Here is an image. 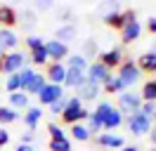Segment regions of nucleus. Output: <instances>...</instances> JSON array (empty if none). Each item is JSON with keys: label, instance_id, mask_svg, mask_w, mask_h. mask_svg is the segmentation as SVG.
Segmentation results:
<instances>
[{"label": "nucleus", "instance_id": "1", "mask_svg": "<svg viewBox=\"0 0 156 151\" xmlns=\"http://www.w3.org/2000/svg\"><path fill=\"white\" fill-rule=\"evenodd\" d=\"M116 78L123 83L126 90L135 87V85L140 83V78H142V73H140V68H137V64H135V59H123V64L116 68Z\"/></svg>", "mask_w": 156, "mask_h": 151}, {"label": "nucleus", "instance_id": "2", "mask_svg": "<svg viewBox=\"0 0 156 151\" xmlns=\"http://www.w3.org/2000/svg\"><path fill=\"white\" fill-rule=\"evenodd\" d=\"M123 123L128 125V132H130V135H135V137L149 135V132H151V128H154V123L149 121L142 111H135V113H130V116H126V118H123Z\"/></svg>", "mask_w": 156, "mask_h": 151}, {"label": "nucleus", "instance_id": "3", "mask_svg": "<svg viewBox=\"0 0 156 151\" xmlns=\"http://www.w3.org/2000/svg\"><path fill=\"white\" fill-rule=\"evenodd\" d=\"M140 106H142V97L137 92H133V90H126V92H121L116 97V109L123 113V118L130 116V113H135V111H140Z\"/></svg>", "mask_w": 156, "mask_h": 151}, {"label": "nucleus", "instance_id": "4", "mask_svg": "<svg viewBox=\"0 0 156 151\" xmlns=\"http://www.w3.org/2000/svg\"><path fill=\"white\" fill-rule=\"evenodd\" d=\"M114 78V71H109L104 64H99V61H90L88 68H85V80L92 85H102L107 83V80H111Z\"/></svg>", "mask_w": 156, "mask_h": 151}, {"label": "nucleus", "instance_id": "5", "mask_svg": "<svg viewBox=\"0 0 156 151\" xmlns=\"http://www.w3.org/2000/svg\"><path fill=\"white\" fill-rule=\"evenodd\" d=\"M26 64H29V57L14 50V52H10V54L2 57V73H7V76L19 73V71H21Z\"/></svg>", "mask_w": 156, "mask_h": 151}, {"label": "nucleus", "instance_id": "6", "mask_svg": "<svg viewBox=\"0 0 156 151\" xmlns=\"http://www.w3.org/2000/svg\"><path fill=\"white\" fill-rule=\"evenodd\" d=\"M45 52H48L50 64H64V59L69 57V45L50 38V40H45Z\"/></svg>", "mask_w": 156, "mask_h": 151}, {"label": "nucleus", "instance_id": "7", "mask_svg": "<svg viewBox=\"0 0 156 151\" xmlns=\"http://www.w3.org/2000/svg\"><path fill=\"white\" fill-rule=\"evenodd\" d=\"M36 97H38L40 106H50L52 102H57L59 97H66V92H64V87H62V85H52V83H48L38 94H36Z\"/></svg>", "mask_w": 156, "mask_h": 151}, {"label": "nucleus", "instance_id": "8", "mask_svg": "<svg viewBox=\"0 0 156 151\" xmlns=\"http://www.w3.org/2000/svg\"><path fill=\"white\" fill-rule=\"evenodd\" d=\"M123 59H126V54H123V47H111V50H107V52H102L99 54V64H104L109 68V71H114V68H118V66L123 64Z\"/></svg>", "mask_w": 156, "mask_h": 151}, {"label": "nucleus", "instance_id": "9", "mask_svg": "<svg viewBox=\"0 0 156 151\" xmlns=\"http://www.w3.org/2000/svg\"><path fill=\"white\" fill-rule=\"evenodd\" d=\"M140 36H142V24H140V19L123 24V28H121V43H123V45H133Z\"/></svg>", "mask_w": 156, "mask_h": 151}, {"label": "nucleus", "instance_id": "10", "mask_svg": "<svg viewBox=\"0 0 156 151\" xmlns=\"http://www.w3.org/2000/svg\"><path fill=\"white\" fill-rule=\"evenodd\" d=\"M59 118H62V123H66L69 128H71V125H76V123L88 121V118H90V111L85 109V106H83V109H69V106H66V109L62 111Z\"/></svg>", "mask_w": 156, "mask_h": 151}, {"label": "nucleus", "instance_id": "11", "mask_svg": "<svg viewBox=\"0 0 156 151\" xmlns=\"http://www.w3.org/2000/svg\"><path fill=\"white\" fill-rule=\"evenodd\" d=\"M97 144L102 146V149H123L126 146V142H123V137L121 135H116V132H102V135H97Z\"/></svg>", "mask_w": 156, "mask_h": 151}, {"label": "nucleus", "instance_id": "12", "mask_svg": "<svg viewBox=\"0 0 156 151\" xmlns=\"http://www.w3.org/2000/svg\"><path fill=\"white\" fill-rule=\"evenodd\" d=\"M85 83V71H78V68H66V76H64V83L62 87L64 90H78L80 85Z\"/></svg>", "mask_w": 156, "mask_h": 151}, {"label": "nucleus", "instance_id": "13", "mask_svg": "<svg viewBox=\"0 0 156 151\" xmlns=\"http://www.w3.org/2000/svg\"><path fill=\"white\" fill-rule=\"evenodd\" d=\"M43 116H45V113H43V106H29L26 113L21 116V118H24V125H26V130L36 132V128H38V123H40Z\"/></svg>", "mask_w": 156, "mask_h": 151}, {"label": "nucleus", "instance_id": "14", "mask_svg": "<svg viewBox=\"0 0 156 151\" xmlns=\"http://www.w3.org/2000/svg\"><path fill=\"white\" fill-rule=\"evenodd\" d=\"M45 80L52 85H62L64 83V76H66V66L64 64H48L45 66Z\"/></svg>", "mask_w": 156, "mask_h": 151}, {"label": "nucleus", "instance_id": "15", "mask_svg": "<svg viewBox=\"0 0 156 151\" xmlns=\"http://www.w3.org/2000/svg\"><path fill=\"white\" fill-rule=\"evenodd\" d=\"M137 68H140V73H156V52H144V54L137 57Z\"/></svg>", "mask_w": 156, "mask_h": 151}, {"label": "nucleus", "instance_id": "16", "mask_svg": "<svg viewBox=\"0 0 156 151\" xmlns=\"http://www.w3.org/2000/svg\"><path fill=\"white\" fill-rule=\"evenodd\" d=\"M99 92H102V87H99V85H92V83L85 80V83L76 90V97L80 99V102H92V99H97Z\"/></svg>", "mask_w": 156, "mask_h": 151}, {"label": "nucleus", "instance_id": "17", "mask_svg": "<svg viewBox=\"0 0 156 151\" xmlns=\"http://www.w3.org/2000/svg\"><path fill=\"white\" fill-rule=\"evenodd\" d=\"M17 21H19L17 9L12 5H0V24H2V28H12Z\"/></svg>", "mask_w": 156, "mask_h": 151}, {"label": "nucleus", "instance_id": "18", "mask_svg": "<svg viewBox=\"0 0 156 151\" xmlns=\"http://www.w3.org/2000/svg\"><path fill=\"white\" fill-rule=\"evenodd\" d=\"M17 45H19L17 33H14L12 28H0V50L7 52V50H14Z\"/></svg>", "mask_w": 156, "mask_h": 151}, {"label": "nucleus", "instance_id": "19", "mask_svg": "<svg viewBox=\"0 0 156 151\" xmlns=\"http://www.w3.org/2000/svg\"><path fill=\"white\" fill-rule=\"evenodd\" d=\"M78 36V31L73 24H64V26H59L57 28V33H55V40H59V43H64V45H69L71 40H76Z\"/></svg>", "mask_w": 156, "mask_h": 151}, {"label": "nucleus", "instance_id": "20", "mask_svg": "<svg viewBox=\"0 0 156 151\" xmlns=\"http://www.w3.org/2000/svg\"><path fill=\"white\" fill-rule=\"evenodd\" d=\"M10 109H14V111H26L29 109V94L26 92H12L10 94Z\"/></svg>", "mask_w": 156, "mask_h": 151}, {"label": "nucleus", "instance_id": "21", "mask_svg": "<svg viewBox=\"0 0 156 151\" xmlns=\"http://www.w3.org/2000/svg\"><path fill=\"white\" fill-rule=\"evenodd\" d=\"M123 125V113L118 111L116 106H114V111L109 113L107 118H104V132H111V130H118Z\"/></svg>", "mask_w": 156, "mask_h": 151}, {"label": "nucleus", "instance_id": "22", "mask_svg": "<svg viewBox=\"0 0 156 151\" xmlns=\"http://www.w3.org/2000/svg\"><path fill=\"white\" fill-rule=\"evenodd\" d=\"M66 68H78V71H85V68H88V57L85 54H69L66 57Z\"/></svg>", "mask_w": 156, "mask_h": 151}, {"label": "nucleus", "instance_id": "23", "mask_svg": "<svg viewBox=\"0 0 156 151\" xmlns=\"http://www.w3.org/2000/svg\"><path fill=\"white\" fill-rule=\"evenodd\" d=\"M45 85H48V80H45V73H38V71H36V76H33V78H31V83H29V87H26V90H24V92H26V94H38L40 90H43V87H45Z\"/></svg>", "mask_w": 156, "mask_h": 151}, {"label": "nucleus", "instance_id": "24", "mask_svg": "<svg viewBox=\"0 0 156 151\" xmlns=\"http://www.w3.org/2000/svg\"><path fill=\"white\" fill-rule=\"evenodd\" d=\"M111 111H114V104L111 102H99L97 106H95V111H90V116L97 118V121H102V125H104V118H107Z\"/></svg>", "mask_w": 156, "mask_h": 151}, {"label": "nucleus", "instance_id": "25", "mask_svg": "<svg viewBox=\"0 0 156 151\" xmlns=\"http://www.w3.org/2000/svg\"><path fill=\"white\" fill-rule=\"evenodd\" d=\"M29 61L33 66H48L50 59H48V52H45V45L38 47V50H33V52H29Z\"/></svg>", "mask_w": 156, "mask_h": 151}, {"label": "nucleus", "instance_id": "26", "mask_svg": "<svg viewBox=\"0 0 156 151\" xmlns=\"http://www.w3.org/2000/svg\"><path fill=\"white\" fill-rule=\"evenodd\" d=\"M102 21H104L109 28H116V31L123 28V14H121V12H107V14L102 17Z\"/></svg>", "mask_w": 156, "mask_h": 151}, {"label": "nucleus", "instance_id": "27", "mask_svg": "<svg viewBox=\"0 0 156 151\" xmlns=\"http://www.w3.org/2000/svg\"><path fill=\"white\" fill-rule=\"evenodd\" d=\"M71 139L73 142H88L90 139V132H88V128L83 125V123H76V125H71Z\"/></svg>", "mask_w": 156, "mask_h": 151}, {"label": "nucleus", "instance_id": "28", "mask_svg": "<svg viewBox=\"0 0 156 151\" xmlns=\"http://www.w3.org/2000/svg\"><path fill=\"white\" fill-rule=\"evenodd\" d=\"M140 97H142V102H156V78L154 80H147V83L142 85Z\"/></svg>", "mask_w": 156, "mask_h": 151}, {"label": "nucleus", "instance_id": "29", "mask_svg": "<svg viewBox=\"0 0 156 151\" xmlns=\"http://www.w3.org/2000/svg\"><path fill=\"white\" fill-rule=\"evenodd\" d=\"M14 121H19V111H14L10 106H0V125H10Z\"/></svg>", "mask_w": 156, "mask_h": 151}, {"label": "nucleus", "instance_id": "30", "mask_svg": "<svg viewBox=\"0 0 156 151\" xmlns=\"http://www.w3.org/2000/svg\"><path fill=\"white\" fill-rule=\"evenodd\" d=\"M102 90H104L107 94H121V92H126V87H123V83L118 80L116 76H114L111 80H107V83L102 85Z\"/></svg>", "mask_w": 156, "mask_h": 151}, {"label": "nucleus", "instance_id": "31", "mask_svg": "<svg viewBox=\"0 0 156 151\" xmlns=\"http://www.w3.org/2000/svg\"><path fill=\"white\" fill-rule=\"evenodd\" d=\"M48 132H50V142H59V139H66V132L62 125L57 123H48Z\"/></svg>", "mask_w": 156, "mask_h": 151}, {"label": "nucleus", "instance_id": "32", "mask_svg": "<svg viewBox=\"0 0 156 151\" xmlns=\"http://www.w3.org/2000/svg\"><path fill=\"white\" fill-rule=\"evenodd\" d=\"M17 76H19V85H21V92H24V90L29 87L31 78L36 76V71H33L31 66H24V68H21V71H19V73H17Z\"/></svg>", "mask_w": 156, "mask_h": 151}, {"label": "nucleus", "instance_id": "33", "mask_svg": "<svg viewBox=\"0 0 156 151\" xmlns=\"http://www.w3.org/2000/svg\"><path fill=\"white\" fill-rule=\"evenodd\" d=\"M24 43H26V47H29V52H33V50H38V47L45 45V38H43V36H36V33H31V36L24 38Z\"/></svg>", "mask_w": 156, "mask_h": 151}, {"label": "nucleus", "instance_id": "34", "mask_svg": "<svg viewBox=\"0 0 156 151\" xmlns=\"http://www.w3.org/2000/svg\"><path fill=\"white\" fill-rule=\"evenodd\" d=\"M140 111L144 113L149 121L154 123L156 121V102H142V106H140Z\"/></svg>", "mask_w": 156, "mask_h": 151}, {"label": "nucleus", "instance_id": "35", "mask_svg": "<svg viewBox=\"0 0 156 151\" xmlns=\"http://www.w3.org/2000/svg\"><path fill=\"white\" fill-rule=\"evenodd\" d=\"M5 90H7V92H19L21 90V85H19V76L17 73H12V76H7V80H5Z\"/></svg>", "mask_w": 156, "mask_h": 151}, {"label": "nucleus", "instance_id": "36", "mask_svg": "<svg viewBox=\"0 0 156 151\" xmlns=\"http://www.w3.org/2000/svg\"><path fill=\"white\" fill-rule=\"evenodd\" d=\"M48 109H50V113H52V116H62V111L66 109V97H59L57 102H52Z\"/></svg>", "mask_w": 156, "mask_h": 151}, {"label": "nucleus", "instance_id": "37", "mask_svg": "<svg viewBox=\"0 0 156 151\" xmlns=\"http://www.w3.org/2000/svg\"><path fill=\"white\" fill-rule=\"evenodd\" d=\"M21 21H24V28H33L36 26V9H24L21 12Z\"/></svg>", "mask_w": 156, "mask_h": 151}, {"label": "nucleus", "instance_id": "38", "mask_svg": "<svg viewBox=\"0 0 156 151\" xmlns=\"http://www.w3.org/2000/svg\"><path fill=\"white\" fill-rule=\"evenodd\" d=\"M50 151H71V142L66 139H59V142H50Z\"/></svg>", "mask_w": 156, "mask_h": 151}, {"label": "nucleus", "instance_id": "39", "mask_svg": "<svg viewBox=\"0 0 156 151\" xmlns=\"http://www.w3.org/2000/svg\"><path fill=\"white\" fill-rule=\"evenodd\" d=\"M66 106H69V109H83V102L78 99L76 94H69V97H66Z\"/></svg>", "mask_w": 156, "mask_h": 151}, {"label": "nucleus", "instance_id": "40", "mask_svg": "<svg viewBox=\"0 0 156 151\" xmlns=\"http://www.w3.org/2000/svg\"><path fill=\"white\" fill-rule=\"evenodd\" d=\"M33 139H36V132L26 130L24 135H21V142H19V144H29V146H31V142H33Z\"/></svg>", "mask_w": 156, "mask_h": 151}, {"label": "nucleus", "instance_id": "41", "mask_svg": "<svg viewBox=\"0 0 156 151\" xmlns=\"http://www.w3.org/2000/svg\"><path fill=\"white\" fill-rule=\"evenodd\" d=\"M147 31H149L151 36H156V17H149V19H147Z\"/></svg>", "mask_w": 156, "mask_h": 151}, {"label": "nucleus", "instance_id": "42", "mask_svg": "<svg viewBox=\"0 0 156 151\" xmlns=\"http://www.w3.org/2000/svg\"><path fill=\"white\" fill-rule=\"evenodd\" d=\"M5 144H10V132H7V130H2V128H0V149H2Z\"/></svg>", "mask_w": 156, "mask_h": 151}, {"label": "nucleus", "instance_id": "43", "mask_svg": "<svg viewBox=\"0 0 156 151\" xmlns=\"http://www.w3.org/2000/svg\"><path fill=\"white\" fill-rule=\"evenodd\" d=\"M50 7H52L50 0H38V2H36V9H40V12H43V9H50Z\"/></svg>", "mask_w": 156, "mask_h": 151}, {"label": "nucleus", "instance_id": "44", "mask_svg": "<svg viewBox=\"0 0 156 151\" xmlns=\"http://www.w3.org/2000/svg\"><path fill=\"white\" fill-rule=\"evenodd\" d=\"M118 151H140V146H135V144H126L123 149H118Z\"/></svg>", "mask_w": 156, "mask_h": 151}, {"label": "nucleus", "instance_id": "45", "mask_svg": "<svg viewBox=\"0 0 156 151\" xmlns=\"http://www.w3.org/2000/svg\"><path fill=\"white\" fill-rule=\"evenodd\" d=\"M62 19H64V21H71V9H62Z\"/></svg>", "mask_w": 156, "mask_h": 151}, {"label": "nucleus", "instance_id": "46", "mask_svg": "<svg viewBox=\"0 0 156 151\" xmlns=\"http://www.w3.org/2000/svg\"><path fill=\"white\" fill-rule=\"evenodd\" d=\"M17 151H33V146H29V144H19Z\"/></svg>", "mask_w": 156, "mask_h": 151}, {"label": "nucleus", "instance_id": "47", "mask_svg": "<svg viewBox=\"0 0 156 151\" xmlns=\"http://www.w3.org/2000/svg\"><path fill=\"white\" fill-rule=\"evenodd\" d=\"M2 57H5V52H2V50H0V61H2Z\"/></svg>", "mask_w": 156, "mask_h": 151}, {"label": "nucleus", "instance_id": "48", "mask_svg": "<svg viewBox=\"0 0 156 151\" xmlns=\"http://www.w3.org/2000/svg\"><path fill=\"white\" fill-rule=\"evenodd\" d=\"M0 73H2V61H0Z\"/></svg>", "mask_w": 156, "mask_h": 151}, {"label": "nucleus", "instance_id": "49", "mask_svg": "<svg viewBox=\"0 0 156 151\" xmlns=\"http://www.w3.org/2000/svg\"><path fill=\"white\" fill-rule=\"evenodd\" d=\"M154 128H156V125H154Z\"/></svg>", "mask_w": 156, "mask_h": 151}, {"label": "nucleus", "instance_id": "50", "mask_svg": "<svg viewBox=\"0 0 156 151\" xmlns=\"http://www.w3.org/2000/svg\"><path fill=\"white\" fill-rule=\"evenodd\" d=\"M0 151H2V149H0Z\"/></svg>", "mask_w": 156, "mask_h": 151}]
</instances>
